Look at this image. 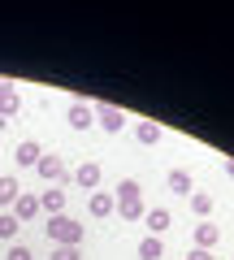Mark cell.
<instances>
[{
  "label": "cell",
  "instance_id": "12",
  "mask_svg": "<svg viewBox=\"0 0 234 260\" xmlns=\"http://www.w3.org/2000/svg\"><path fill=\"white\" fill-rule=\"evenodd\" d=\"M91 117H95V113L87 109V104H70V126H74V130H87Z\"/></svg>",
  "mask_w": 234,
  "mask_h": 260
},
{
  "label": "cell",
  "instance_id": "16",
  "mask_svg": "<svg viewBox=\"0 0 234 260\" xmlns=\"http://www.w3.org/2000/svg\"><path fill=\"white\" fill-rule=\"evenodd\" d=\"M191 174H182V169H174V174H169V191H178V195H191Z\"/></svg>",
  "mask_w": 234,
  "mask_h": 260
},
{
  "label": "cell",
  "instance_id": "9",
  "mask_svg": "<svg viewBox=\"0 0 234 260\" xmlns=\"http://www.w3.org/2000/svg\"><path fill=\"white\" fill-rule=\"evenodd\" d=\"M87 208H91V217H109L117 204H113V195H104V191H91V195H87Z\"/></svg>",
  "mask_w": 234,
  "mask_h": 260
},
{
  "label": "cell",
  "instance_id": "5",
  "mask_svg": "<svg viewBox=\"0 0 234 260\" xmlns=\"http://www.w3.org/2000/svg\"><path fill=\"white\" fill-rule=\"evenodd\" d=\"M74 182H78V186H87V191H95V186H100V165H95V160L78 165V169H74Z\"/></svg>",
  "mask_w": 234,
  "mask_h": 260
},
{
  "label": "cell",
  "instance_id": "11",
  "mask_svg": "<svg viewBox=\"0 0 234 260\" xmlns=\"http://www.w3.org/2000/svg\"><path fill=\"white\" fill-rule=\"evenodd\" d=\"M148 217V230H152V239H160V234L169 230V221H174V217L165 213V208H152V213H143Z\"/></svg>",
  "mask_w": 234,
  "mask_h": 260
},
{
  "label": "cell",
  "instance_id": "3",
  "mask_svg": "<svg viewBox=\"0 0 234 260\" xmlns=\"http://www.w3.org/2000/svg\"><path fill=\"white\" fill-rule=\"evenodd\" d=\"M35 169H39V178H44V182H56V186L70 178V169H65V160H61V156H39Z\"/></svg>",
  "mask_w": 234,
  "mask_h": 260
},
{
  "label": "cell",
  "instance_id": "4",
  "mask_svg": "<svg viewBox=\"0 0 234 260\" xmlns=\"http://www.w3.org/2000/svg\"><path fill=\"white\" fill-rule=\"evenodd\" d=\"M13 217H18V221H30V217H39V195H26V191H22L18 200H13Z\"/></svg>",
  "mask_w": 234,
  "mask_h": 260
},
{
  "label": "cell",
  "instance_id": "1",
  "mask_svg": "<svg viewBox=\"0 0 234 260\" xmlns=\"http://www.w3.org/2000/svg\"><path fill=\"white\" fill-rule=\"evenodd\" d=\"M44 230H48V239H52L56 247H78V239H83V225L70 221L65 213H61V217H48Z\"/></svg>",
  "mask_w": 234,
  "mask_h": 260
},
{
  "label": "cell",
  "instance_id": "2",
  "mask_svg": "<svg viewBox=\"0 0 234 260\" xmlns=\"http://www.w3.org/2000/svg\"><path fill=\"white\" fill-rule=\"evenodd\" d=\"M113 204H117V213H122L126 221H139V217H143L139 182H135V178H122V186H117V200H113Z\"/></svg>",
  "mask_w": 234,
  "mask_h": 260
},
{
  "label": "cell",
  "instance_id": "18",
  "mask_svg": "<svg viewBox=\"0 0 234 260\" xmlns=\"http://www.w3.org/2000/svg\"><path fill=\"white\" fill-rule=\"evenodd\" d=\"M191 213H195V217H208V213H213V200H208L204 191H191Z\"/></svg>",
  "mask_w": 234,
  "mask_h": 260
},
{
  "label": "cell",
  "instance_id": "21",
  "mask_svg": "<svg viewBox=\"0 0 234 260\" xmlns=\"http://www.w3.org/2000/svg\"><path fill=\"white\" fill-rule=\"evenodd\" d=\"M52 260H78V247H56Z\"/></svg>",
  "mask_w": 234,
  "mask_h": 260
},
{
  "label": "cell",
  "instance_id": "10",
  "mask_svg": "<svg viewBox=\"0 0 234 260\" xmlns=\"http://www.w3.org/2000/svg\"><path fill=\"white\" fill-rule=\"evenodd\" d=\"M22 195V186H18V178L13 174H5L0 178V208H13V200Z\"/></svg>",
  "mask_w": 234,
  "mask_h": 260
},
{
  "label": "cell",
  "instance_id": "20",
  "mask_svg": "<svg viewBox=\"0 0 234 260\" xmlns=\"http://www.w3.org/2000/svg\"><path fill=\"white\" fill-rule=\"evenodd\" d=\"M5 260H35V256H30V247H26V243H13Z\"/></svg>",
  "mask_w": 234,
  "mask_h": 260
},
{
  "label": "cell",
  "instance_id": "14",
  "mask_svg": "<svg viewBox=\"0 0 234 260\" xmlns=\"http://www.w3.org/2000/svg\"><path fill=\"white\" fill-rule=\"evenodd\" d=\"M139 256H143V260H160V256H165V243H160V239H152V234H148V239L139 243Z\"/></svg>",
  "mask_w": 234,
  "mask_h": 260
},
{
  "label": "cell",
  "instance_id": "15",
  "mask_svg": "<svg viewBox=\"0 0 234 260\" xmlns=\"http://www.w3.org/2000/svg\"><path fill=\"white\" fill-rule=\"evenodd\" d=\"M18 91H13V87H5V91H0V117H13V113H18Z\"/></svg>",
  "mask_w": 234,
  "mask_h": 260
},
{
  "label": "cell",
  "instance_id": "22",
  "mask_svg": "<svg viewBox=\"0 0 234 260\" xmlns=\"http://www.w3.org/2000/svg\"><path fill=\"white\" fill-rule=\"evenodd\" d=\"M187 260H213V256H208L204 247H191V256H187Z\"/></svg>",
  "mask_w": 234,
  "mask_h": 260
},
{
  "label": "cell",
  "instance_id": "7",
  "mask_svg": "<svg viewBox=\"0 0 234 260\" xmlns=\"http://www.w3.org/2000/svg\"><path fill=\"white\" fill-rule=\"evenodd\" d=\"M95 117H100V126L109 130V135H117V130L126 126V121H122V113L113 109V104H100V109H95Z\"/></svg>",
  "mask_w": 234,
  "mask_h": 260
},
{
  "label": "cell",
  "instance_id": "6",
  "mask_svg": "<svg viewBox=\"0 0 234 260\" xmlns=\"http://www.w3.org/2000/svg\"><path fill=\"white\" fill-rule=\"evenodd\" d=\"M39 208H44L48 217H61V208H65V191H56V186L44 191V195H39Z\"/></svg>",
  "mask_w": 234,
  "mask_h": 260
},
{
  "label": "cell",
  "instance_id": "8",
  "mask_svg": "<svg viewBox=\"0 0 234 260\" xmlns=\"http://www.w3.org/2000/svg\"><path fill=\"white\" fill-rule=\"evenodd\" d=\"M39 156H44V152H39L35 139H22L18 152H13V160H18V165H39Z\"/></svg>",
  "mask_w": 234,
  "mask_h": 260
},
{
  "label": "cell",
  "instance_id": "13",
  "mask_svg": "<svg viewBox=\"0 0 234 260\" xmlns=\"http://www.w3.org/2000/svg\"><path fill=\"white\" fill-rule=\"evenodd\" d=\"M135 139L139 143H160V126L156 121H139V126H135Z\"/></svg>",
  "mask_w": 234,
  "mask_h": 260
},
{
  "label": "cell",
  "instance_id": "23",
  "mask_svg": "<svg viewBox=\"0 0 234 260\" xmlns=\"http://www.w3.org/2000/svg\"><path fill=\"white\" fill-rule=\"evenodd\" d=\"M0 130H5V117H0Z\"/></svg>",
  "mask_w": 234,
  "mask_h": 260
},
{
  "label": "cell",
  "instance_id": "19",
  "mask_svg": "<svg viewBox=\"0 0 234 260\" xmlns=\"http://www.w3.org/2000/svg\"><path fill=\"white\" fill-rule=\"evenodd\" d=\"M213 243H217V225H195V247H213Z\"/></svg>",
  "mask_w": 234,
  "mask_h": 260
},
{
  "label": "cell",
  "instance_id": "17",
  "mask_svg": "<svg viewBox=\"0 0 234 260\" xmlns=\"http://www.w3.org/2000/svg\"><path fill=\"white\" fill-rule=\"evenodd\" d=\"M18 230H22V221L13 213H0V239H18Z\"/></svg>",
  "mask_w": 234,
  "mask_h": 260
}]
</instances>
